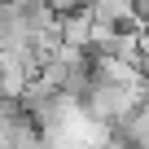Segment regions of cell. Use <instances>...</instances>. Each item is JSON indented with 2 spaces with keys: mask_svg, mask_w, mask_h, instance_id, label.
Segmentation results:
<instances>
[{
  "mask_svg": "<svg viewBox=\"0 0 149 149\" xmlns=\"http://www.w3.org/2000/svg\"><path fill=\"white\" fill-rule=\"evenodd\" d=\"M145 35H149V31H145Z\"/></svg>",
  "mask_w": 149,
  "mask_h": 149,
  "instance_id": "cell-2",
  "label": "cell"
},
{
  "mask_svg": "<svg viewBox=\"0 0 149 149\" xmlns=\"http://www.w3.org/2000/svg\"><path fill=\"white\" fill-rule=\"evenodd\" d=\"M118 136H123L132 149H149V101H145V105H140V110L118 127Z\"/></svg>",
  "mask_w": 149,
  "mask_h": 149,
  "instance_id": "cell-1",
  "label": "cell"
}]
</instances>
